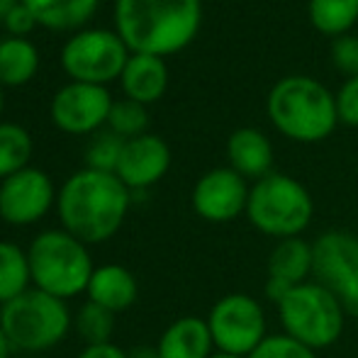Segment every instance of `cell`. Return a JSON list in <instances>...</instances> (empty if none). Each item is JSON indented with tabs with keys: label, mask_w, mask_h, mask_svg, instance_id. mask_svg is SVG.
Returning a JSON list of instances; mask_svg holds the SVG:
<instances>
[{
	"label": "cell",
	"mask_w": 358,
	"mask_h": 358,
	"mask_svg": "<svg viewBox=\"0 0 358 358\" xmlns=\"http://www.w3.org/2000/svg\"><path fill=\"white\" fill-rule=\"evenodd\" d=\"M132 205V190L115 173L83 169L62 185L57 213L62 229L83 244H103L122 227Z\"/></svg>",
	"instance_id": "cell-1"
},
{
	"label": "cell",
	"mask_w": 358,
	"mask_h": 358,
	"mask_svg": "<svg viewBox=\"0 0 358 358\" xmlns=\"http://www.w3.org/2000/svg\"><path fill=\"white\" fill-rule=\"evenodd\" d=\"M203 24V0H115V32L132 54L171 57Z\"/></svg>",
	"instance_id": "cell-2"
},
{
	"label": "cell",
	"mask_w": 358,
	"mask_h": 358,
	"mask_svg": "<svg viewBox=\"0 0 358 358\" xmlns=\"http://www.w3.org/2000/svg\"><path fill=\"white\" fill-rule=\"evenodd\" d=\"M266 110L273 127L300 144L324 142L339 124L336 95L310 76L280 78L271 88Z\"/></svg>",
	"instance_id": "cell-3"
},
{
	"label": "cell",
	"mask_w": 358,
	"mask_h": 358,
	"mask_svg": "<svg viewBox=\"0 0 358 358\" xmlns=\"http://www.w3.org/2000/svg\"><path fill=\"white\" fill-rule=\"evenodd\" d=\"M73 324L66 300L29 287L20 297L0 307V327L10 349L20 354H39L62 344Z\"/></svg>",
	"instance_id": "cell-4"
},
{
	"label": "cell",
	"mask_w": 358,
	"mask_h": 358,
	"mask_svg": "<svg viewBox=\"0 0 358 358\" xmlns=\"http://www.w3.org/2000/svg\"><path fill=\"white\" fill-rule=\"evenodd\" d=\"M32 287L59 300L88 290L95 266L90 259L88 244L76 239L66 229H47L32 239L27 249Z\"/></svg>",
	"instance_id": "cell-5"
},
{
	"label": "cell",
	"mask_w": 358,
	"mask_h": 358,
	"mask_svg": "<svg viewBox=\"0 0 358 358\" xmlns=\"http://www.w3.org/2000/svg\"><path fill=\"white\" fill-rule=\"evenodd\" d=\"M315 200L297 178L285 173H268L249 190L246 220L261 234L275 241L302 236L312 224Z\"/></svg>",
	"instance_id": "cell-6"
},
{
	"label": "cell",
	"mask_w": 358,
	"mask_h": 358,
	"mask_svg": "<svg viewBox=\"0 0 358 358\" xmlns=\"http://www.w3.org/2000/svg\"><path fill=\"white\" fill-rule=\"evenodd\" d=\"M280 331L312 351H324L341 339L349 312L317 280L292 287L275 305Z\"/></svg>",
	"instance_id": "cell-7"
},
{
	"label": "cell",
	"mask_w": 358,
	"mask_h": 358,
	"mask_svg": "<svg viewBox=\"0 0 358 358\" xmlns=\"http://www.w3.org/2000/svg\"><path fill=\"white\" fill-rule=\"evenodd\" d=\"M215 349L249 358L268 336L266 310L249 292H229L213 305L205 317Z\"/></svg>",
	"instance_id": "cell-8"
},
{
	"label": "cell",
	"mask_w": 358,
	"mask_h": 358,
	"mask_svg": "<svg viewBox=\"0 0 358 358\" xmlns=\"http://www.w3.org/2000/svg\"><path fill=\"white\" fill-rule=\"evenodd\" d=\"M129 49L113 29H83L62 49V69L76 83L105 85L120 78L129 62Z\"/></svg>",
	"instance_id": "cell-9"
},
{
	"label": "cell",
	"mask_w": 358,
	"mask_h": 358,
	"mask_svg": "<svg viewBox=\"0 0 358 358\" xmlns=\"http://www.w3.org/2000/svg\"><path fill=\"white\" fill-rule=\"evenodd\" d=\"M312 280L324 285L349 315L358 317V236L346 229L322 231L312 241Z\"/></svg>",
	"instance_id": "cell-10"
},
{
	"label": "cell",
	"mask_w": 358,
	"mask_h": 358,
	"mask_svg": "<svg viewBox=\"0 0 358 358\" xmlns=\"http://www.w3.org/2000/svg\"><path fill=\"white\" fill-rule=\"evenodd\" d=\"M54 183L42 169L17 171L10 178L0 180V220L13 227H29L49 215L57 203Z\"/></svg>",
	"instance_id": "cell-11"
},
{
	"label": "cell",
	"mask_w": 358,
	"mask_h": 358,
	"mask_svg": "<svg viewBox=\"0 0 358 358\" xmlns=\"http://www.w3.org/2000/svg\"><path fill=\"white\" fill-rule=\"evenodd\" d=\"M251 185L229 166H220L198 178L190 195L195 215L210 224H229L246 215Z\"/></svg>",
	"instance_id": "cell-12"
},
{
	"label": "cell",
	"mask_w": 358,
	"mask_h": 358,
	"mask_svg": "<svg viewBox=\"0 0 358 358\" xmlns=\"http://www.w3.org/2000/svg\"><path fill=\"white\" fill-rule=\"evenodd\" d=\"M113 105V95L105 85L71 80L54 95L52 120L66 134H90L108 124Z\"/></svg>",
	"instance_id": "cell-13"
},
{
	"label": "cell",
	"mask_w": 358,
	"mask_h": 358,
	"mask_svg": "<svg viewBox=\"0 0 358 358\" xmlns=\"http://www.w3.org/2000/svg\"><path fill=\"white\" fill-rule=\"evenodd\" d=\"M312 273H315V251L310 241H305L302 236L275 241L266 266V297L278 305L285 292L312 280Z\"/></svg>",
	"instance_id": "cell-14"
},
{
	"label": "cell",
	"mask_w": 358,
	"mask_h": 358,
	"mask_svg": "<svg viewBox=\"0 0 358 358\" xmlns=\"http://www.w3.org/2000/svg\"><path fill=\"white\" fill-rule=\"evenodd\" d=\"M171 169V149L156 134L127 139L122 146V156L117 164V176L129 190H146L156 185Z\"/></svg>",
	"instance_id": "cell-15"
},
{
	"label": "cell",
	"mask_w": 358,
	"mask_h": 358,
	"mask_svg": "<svg viewBox=\"0 0 358 358\" xmlns=\"http://www.w3.org/2000/svg\"><path fill=\"white\" fill-rule=\"evenodd\" d=\"M227 159L246 180H261L273 173V144L256 127H239L227 139Z\"/></svg>",
	"instance_id": "cell-16"
},
{
	"label": "cell",
	"mask_w": 358,
	"mask_h": 358,
	"mask_svg": "<svg viewBox=\"0 0 358 358\" xmlns=\"http://www.w3.org/2000/svg\"><path fill=\"white\" fill-rule=\"evenodd\" d=\"M215 341L203 317H178L159 336L156 354L159 358H210Z\"/></svg>",
	"instance_id": "cell-17"
},
{
	"label": "cell",
	"mask_w": 358,
	"mask_h": 358,
	"mask_svg": "<svg viewBox=\"0 0 358 358\" xmlns=\"http://www.w3.org/2000/svg\"><path fill=\"white\" fill-rule=\"evenodd\" d=\"M85 295H88V302H95L117 315L137 302L139 285L129 268L120 264H105L93 271Z\"/></svg>",
	"instance_id": "cell-18"
},
{
	"label": "cell",
	"mask_w": 358,
	"mask_h": 358,
	"mask_svg": "<svg viewBox=\"0 0 358 358\" xmlns=\"http://www.w3.org/2000/svg\"><path fill=\"white\" fill-rule=\"evenodd\" d=\"M120 83H122V93L127 100L149 105L164 98L169 88V69L161 57L132 54L120 76Z\"/></svg>",
	"instance_id": "cell-19"
},
{
	"label": "cell",
	"mask_w": 358,
	"mask_h": 358,
	"mask_svg": "<svg viewBox=\"0 0 358 358\" xmlns=\"http://www.w3.org/2000/svg\"><path fill=\"white\" fill-rule=\"evenodd\" d=\"M34 15L37 24L57 32H66L85 24L98 10L100 0H22Z\"/></svg>",
	"instance_id": "cell-20"
},
{
	"label": "cell",
	"mask_w": 358,
	"mask_h": 358,
	"mask_svg": "<svg viewBox=\"0 0 358 358\" xmlns=\"http://www.w3.org/2000/svg\"><path fill=\"white\" fill-rule=\"evenodd\" d=\"M39 52L29 39L8 37L0 42V83L24 85L37 76Z\"/></svg>",
	"instance_id": "cell-21"
},
{
	"label": "cell",
	"mask_w": 358,
	"mask_h": 358,
	"mask_svg": "<svg viewBox=\"0 0 358 358\" xmlns=\"http://www.w3.org/2000/svg\"><path fill=\"white\" fill-rule=\"evenodd\" d=\"M32 285L27 251L13 241H0V307L20 297Z\"/></svg>",
	"instance_id": "cell-22"
},
{
	"label": "cell",
	"mask_w": 358,
	"mask_h": 358,
	"mask_svg": "<svg viewBox=\"0 0 358 358\" xmlns=\"http://www.w3.org/2000/svg\"><path fill=\"white\" fill-rule=\"evenodd\" d=\"M307 15L317 32L336 39L358 22V0H310Z\"/></svg>",
	"instance_id": "cell-23"
},
{
	"label": "cell",
	"mask_w": 358,
	"mask_h": 358,
	"mask_svg": "<svg viewBox=\"0 0 358 358\" xmlns=\"http://www.w3.org/2000/svg\"><path fill=\"white\" fill-rule=\"evenodd\" d=\"M32 151V137L22 124L0 122V180L27 169Z\"/></svg>",
	"instance_id": "cell-24"
},
{
	"label": "cell",
	"mask_w": 358,
	"mask_h": 358,
	"mask_svg": "<svg viewBox=\"0 0 358 358\" xmlns=\"http://www.w3.org/2000/svg\"><path fill=\"white\" fill-rule=\"evenodd\" d=\"M76 331L85 341V346L110 344L115 331V312L105 310L95 302H85L76 315Z\"/></svg>",
	"instance_id": "cell-25"
},
{
	"label": "cell",
	"mask_w": 358,
	"mask_h": 358,
	"mask_svg": "<svg viewBox=\"0 0 358 358\" xmlns=\"http://www.w3.org/2000/svg\"><path fill=\"white\" fill-rule=\"evenodd\" d=\"M108 127H110V132L122 137L124 142L134 137H142V134H146V127H149L146 105L134 103V100H127V98L115 103L113 110H110Z\"/></svg>",
	"instance_id": "cell-26"
},
{
	"label": "cell",
	"mask_w": 358,
	"mask_h": 358,
	"mask_svg": "<svg viewBox=\"0 0 358 358\" xmlns=\"http://www.w3.org/2000/svg\"><path fill=\"white\" fill-rule=\"evenodd\" d=\"M124 139L117 137L115 132H103L90 142L88 151H85V169L105 171V173H115L122 156Z\"/></svg>",
	"instance_id": "cell-27"
},
{
	"label": "cell",
	"mask_w": 358,
	"mask_h": 358,
	"mask_svg": "<svg viewBox=\"0 0 358 358\" xmlns=\"http://www.w3.org/2000/svg\"><path fill=\"white\" fill-rule=\"evenodd\" d=\"M249 358H317V351L302 346L300 341L290 339L283 331L278 334H268L261 346Z\"/></svg>",
	"instance_id": "cell-28"
},
{
	"label": "cell",
	"mask_w": 358,
	"mask_h": 358,
	"mask_svg": "<svg viewBox=\"0 0 358 358\" xmlns=\"http://www.w3.org/2000/svg\"><path fill=\"white\" fill-rule=\"evenodd\" d=\"M331 64L339 69L346 78L358 76V37L356 34H341L331 42Z\"/></svg>",
	"instance_id": "cell-29"
},
{
	"label": "cell",
	"mask_w": 358,
	"mask_h": 358,
	"mask_svg": "<svg viewBox=\"0 0 358 358\" xmlns=\"http://www.w3.org/2000/svg\"><path fill=\"white\" fill-rule=\"evenodd\" d=\"M336 113H339V122L358 127V76L346 78V83L336 93Z\"/></svg>",
	"instance_id": "cell-30"
},
{
	"label": "cell",
	"mask_w": 358,
	"mask_h": 358,
	"mask_svg": "<svg viewBox=\"0 0 358 358\" xmlns=\"http://www.w3.org/2000/svg\"><path fill=\"white\" fill-rule=\"evenodd\" d=\"M3 24H5V29L13 34V37H24V34H29L34 27H37V20H34V15L29 13L27 5L20 0V3L10 10V15L5 17Z\"/></svg>",
	"instance_id": "cell-31"
},
{
	"label": "cell",
	"mask_w": 358,
	"mask_h": 358,
	"mask_svg": "<svg viewBox=\"0 0 358 358\" xmlns=\"http://www.w3.org/2000/svg\"><path fill=\"white\" fill-rule=\"evenodd\" d=\"M78 358H129V351L120 349L117 344H93L85 346L83 351L78 354Z\"/></svg>",
	"instance_id": "cell-32"
},
{
	"label": "cell",
	"mask_w": 358,
	"mask_h": 358,
	"mask_svg": "<svg viewBox=\"0 0 358 358\" xmlns=\"http://www.w3.org/2000/svg\"><path fill=\"white\" fill-rule=\"evenodd\" d=\"M129 358H159V354H156V346L154 349L151 346H139V349L129 351Z\"/></svg>",
	"instance_id": "cell-33"
},
{
	"label": "cell",
	"mask_w": 358,
	"mask_h": 358,
	"mask_svg": "<svg viewBox=\"0 0 358 358\" xmlns=\"http://www.w3.org/2000/svg\"><path fill=\"white\" fill-rule=\"evenodd\" d=\"M20 0H0V22H5V17L10 15V10L17 5Z\"/></svg>",
	"instance_id": "cell-34"
},
{
	"label": "cell",
	"mask_w": 358,
	"mask_h": 358,
	"mask_svg": "<svg viewBox=\"0 0 358 358\" xmlns=\"http://www.w3.org/2000/svg\"><path fill=\"white\" fill-rule=\"evenodd\" d=\"M10 354H13V349H10L8 339H5L3 327H0V358H10Z\"/></svg>",
	"instance_id": "cell-35"
},
{
	"label": "cell",
	"mask_w": 358,
	"mask_h": 358,
	"mask_svg": "<svg viewBox=\"0 0 358 358\" xmlns=\"http://www.w3.org/2000/svg\"><path fill=\"white\" fill-rule=\"evenodd\" d=\"M210 358H244V356H234V354H227V351H213V354H210Z\"/></svg>",
	"instance_id": "cell-36"
},
{
	"label": "cell",
	"mask_w": 358,
	"mask_h": 358,
	"mask_svg": "<svg viewBox=\"0 0 358 358\" xmlns=\"http://www.w3.org/2000/svg\"><path fill=\"white\" fill-rule=\"evenodd\" d=\"M0 115H3V90H0Z\"/></svg>",
	"instance_id": "cell-37"
}]
</instances>
